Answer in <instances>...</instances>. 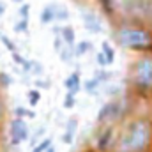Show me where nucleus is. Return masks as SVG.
Here are the masks:
<instances>
[{"label": "nucleus", "instance_id": "1", "mask_svg": "<svg viewBox=\"0 0 152 152\" xmlns=\"http://www.w3.org/2000/svg\"><path fill=\"white\" fill-rule=\"evenodd\" d=\"M152 142V124L149 118H134L124 129L117 149L118 152H145Z\"/></svg>", "mask_w": 152, "mask_h": 152}, {"label": "nucleus", "instance_id": "2", "mask_svg": "<svg viewBox=\"0 0 152 152\" xmlns=\"http://www.w3.org/2000/svg\"><path fill=\"white\" fill-rule=\"evenodd\" d=\"M115 41L127 50L152 48V32L140 25H120L115 32Z\"/></svg>", "mask_w": 152, "mask_h": 152}, {"label": "nucleus", "instance_id": "3", "mask_svg": "<svg viewBox=\"0 0 152 152\" xmlns=\"http://www.w3.org/2000/svg\"><path fill=\"white\" fill-rule=\"evenodd\" d=\"M133 81L140 92H152V57H142L133 67Z\"/></svg>", "mask_w": 152, "mask_h": 152}, {"label": "nucleus", "instance_id": "4", "mask_svg": "<svg viewBox=\"0 0 152 152\" xmlns=\"http://www.w3.org/2000/svg\"><path fill=\"white\" fill-rule=\"evenodd\" d=\"M122 112H124V104L120 101H110L106 103L99 113H97V122L99 124H110V122H115L117 118L122 117Z\"/></svg>", "mask_w": 152, "mask_h": 152}, {"label": "nucleus", "instance_id": "5", "mask_svg": "<svg viewBox=\"0 0 152 152\" xmlns=\"http://www.w3.org/2000/svg\"><path fill=\"white\" fill-rule=\"evenodd\" d=\"M9 136H11V143L16 147L20 145L21 142H25L28 138V127H27V122L25 118L21 117H14L11 120V126H9Z\"/></svg>", "mask_w": 152, "mask_h": 152}, {"label": "nucleus", "instance_id": "6", "mask_svg": "<svg viewBox=\"0 0 152 152\" xmlns=\"http://www.w3.org/2000/svg\"><path fill=\"white\" fill-rule=\"evenodd\" d=\"M81 21H83V27L90 34H101L103 32V21L92 11H83L81 12Z\"/></svg>", "mask_w": 152, "mask_h": 152}, {"label": "nucleus", "instance_id": "7", "mask_svg": "<svg viewBox=\"0 0 152 152\" xmlns=\"http://www.w3.org/2000/svg\"><path fill=\"white\" fill-rule=\"evenodd\" d=\"M112 143H113V129L112 127H106L97 136V149L101 152H106L112 147Z\"/></svg>", "mask_w": 152, "mask_h": 152}, {"label": "nucleus", "instance_id": "8", "mask_svg": "<svg viewBox=\"0 0 152 152\" xmlns=\"http://www.w3.org/2000/svg\"><path fill=\"white\" fill-rule=\"evenodd\" d=\"M57 20V4H48L42 7L41 11V23L42 25H50Z\"/></svg>", "mask_w": 152, "mask_h": 152}, {"label": "nucleus", "instance_id": "9", "mask_svg": "<svg viewBox=\"0 0 152 152\" xmlns=\"http://www.w3.org/2000/svg\"><path fill=\"white\" fill-rule=\"evenodd\" d=\"M64 87L67 88V92L69 94H78L80 92V88H81V80H80V73L75 71L73 75L69 76V78H66V81H64Z\"/></svg>", "mask_w": 152, "mask_h": 152}, {"label": "nucleus", "instance_id": "10", "mask_svg": "<svg viewBox=\"0 0 152 152\" xmlns=\"http://www.w3.org/2000/svg\"><path fill=\"white\" fill-rule=\"evenodd\" d=\"M76 129H78V118H69L67 126H66V133L62 136L64 143H71L73 142V138H75V134H76Z\"/></svg>", "mask_w": 152, "mask_h": 152}, {"label": "nucleus", "instance_id": "11", "mask_svg": "<svg viewBox=\"0 0 152 152\" xmlns=\"http://www.w3.org/2000/svg\"><path fill=\"white\" fill-rule=\"evenodd\" d=\"M62 39H64V42L66 44H69V46H75V41H76V34H75V28L73 27H69V25H66V27H62Z\"/></svg>", "mask_w": 152, "mask_h": 152}, {"label": "nucleus", "instance_id": "12", "mask_svg": "<svg viewBox=\"0 0 152 152\" xmlns=\"http://www.w3.org/2000/svg\"><path fill=\"white\" fill-rule=\"evenodd\" d=\"M99 87H101V81H99L96 76L85 81V92H87V94H90V96H96V94H97V90H99Z\"/></svg>", "mask_w": 152, "mask_h": 152}, {"label": "nucleus", "instance_id": "13", "mask_svg": "<svg viewBox=\"0 0 152 152\" xmlns=\"http://www.w3.org/2000/svg\"><path fill=\"white\" fill-rule=\"evenodd\" d=\"M92 50V42H88V41H80V42H76L75 46V57H81V55H85L87 51H90Z\"/></svg>", "mask_w": 152, "mask_h": 152}, {"label": "nucleus", "instance_id": "14", "mask_svg": "<svg viewBox=\"0 0 152 152\" xmlns=\"http://www.w3.org/2000/svg\"><path fill=\"white\" fill-rule=\"evenodd\" d=\"M101 51L104 53V57L108 58V64L112 66L115 62V51H113V48L110 46V42H103V44H101Z\"/></svg>", "mask_w": 152, "mask_h": 152}, {"label": "nucleus", "instance_id": "15", "mask_svg": "<svg viewBox=\"0 0 152 152\" xmlns=\"http://www.w3.org/2000/svg\"><path fill=\"white\" fill-rule=\"evenodd\" d=\"M51 145H53V140H51V136H48V138H44L42 142H39L37 145H34V147H32V152H46Z\"/></svg>", "mask_w": 152, "mask_h": 152}, {"label": "nucleus", "instance_id": "16", "mask_svg": "<svg viewBox=\"0 0 152 152\" xmlns=\"http://www.w3.org/2000/svg\"><path fill=\"white\" fill-rule=\"evenodd\" d=\"M14 117H21V118H25V117H28V118H36V113L30 112V110H27V108H23V106H16V108H14Z\"/></svg>", "mask_w": 152, "mask_h": 152}, {"label": "nucleus", "instance_id": "17", "mask_svg": "<svg viewBox=\"0 0 152 152\" xmlns=\"http://www.w3.org/2000/svg\"><path fill=\"white\" fill-rule=\"evenodd\" d=\"M14 32H21V34H25V32H28V20H25V18H21L18 23H14Z\"/></svg>", "mask_w": 152, "mask_h": 152}, {"label": "nucleus", "instance_id": "18", "mask_svg": "<svg viewBox=\"0 0 152 152\" xmlns=\"http://www.w3.org/2000/svg\"><path fill=\"white\" fill-rule=\"evenodd\" d=\"M57 20H60V21L69 20V11L66 5H57Z\"/></svg>", "mask_w": 152, "mask_h": 152}, {"label": "nucleus", "instance_id": "19", "mask_svg": "<svg viewBox=\"0 0 152 152\" xmlns=\"http://www.w3.org/2000/svg\"><path fill=\"white\" fill-rule=\"evenodd\" d=\"M27 96H28V104H30V106H36L39 103V99H41V92L36 90V88H34V90H28Z\"/></svg>", "mask_w": 152, "mask_h": 152}, {"label": "nucleus", "instance_id": "20", "mask_svg": "<svg viewBox=\"0 0 152 152\" xmlns=\"http://www.w3.org/2000/svg\"><path fill=\"white\" fill-rule=\"evenodd\" d=\"M0 41H2V44H4V46H5V48L11 51V53H12V51H16V44H14L11 39L7 37L5 34H0Z\"/></svg>", "mask_w": 152, "mask_h": 152}, {"label": "nucleus", "instance_id": "21", "mask_svg": "<svg viewBox=\"0 0 152 152\" xmlns=\"http://www.w3.org/2000/svg\"><path fill=\"white\" fill-rule=\"evenodd\" d=\"M76 104V96L75 94H66V97H64V108H67V110H71L73 106Z\"/></svg>", "mask_w": 152, "mask_h": 152}, {"label": "nucleus", "instance_id": "22", "mask_svg": "<svg viewBox=\"0 0 152 152\" xmlns=\"http://www.w3.org/2000/svg\"><path fill=\"white\" fill-rule=\"evenodd\" d=\"M110 76H112V73H108V71H104V69H101V71H97V73H96V78H97L101 83L108 81V80H110Z\"/></svg>", "mask_w": 152, "mask_h": 152}, {"label": "nucleus", "instance_id": "23", "mask_svg": "<svg viewBox=\"0 0 152 152\" xmlns=\"http://www.w3.org/2000/svg\"><path fill=\"white\" fill-rule=\"evenodd\" d=\"M99 2H101L103 9H104L108 14H112V12H113V0H99Z\"/></svg>", "mask_w": 152, "mask_h": 152}, {"label": "nucleus", "instance_id": "24", "mask_svg": "<svg viewBox=\"0 0 152 152\" xmlns=\"http://www.w3.org/2000/svg\"><path fill=\"white\" fill-rule=\"evenodd\" d=\"M28 12H30V5H28V4H21V7H20V16L25 18V20H28Z\"/></svg>", "mask_w": 152, "mask_h": 152}, {"label": "nucleus", "instance_id": "25", "mask_svg": "<svg viewBox=\"0 0 152 152\" xmlns=\"http://www.w3.org/2000/svg\"><path fill=\"white\" fill-rule=\"evenodd\" d=\"M96 60H97V64H99L101 67H104V66H110V64H108V58L104 57V53H103V51H99V53H97Z\"/></svg>", "mask_w": 152, "mask_h": 152}, {"label": "nucleus", "instance_id": "26", "mask_svg": "<svg viewBox=\"0 0 152 152\" xmlns=\"http://www.w3.org/2000/svg\"><path fill=\"white\" fill-rule=\"evenodd\" d=\"M0 83H2L4 87H9V85L12 83V78L9 75H5V73H0Z\"/></svg>", "mask_w": 152, "mask_h": 152}, {"label": "nucleus", "instance_id": "27", "mask_svg": "<svg viewBox=\"0 0 152 152\" xmlns=\"http://www.w3.org/2000/svg\"><path fill=\"white\" fill-rule=\"evenodd\" d=\"M42 133H44V127H39L37 131L34 133V136H32V147H34V145H37V140L42 136Z\"/></svg>", "mask_w": 152, "mask_h": 152}, {"label": "nucleus", "instance_id": "28", "mask_svg": "<svg viewBox=\"0 0 152 152\" xmlns=\"http://www.w3.org/2000/svg\"><path fill=\"white\" fill-rule=\"evenodd\" d=\"M5 7H7V5H5L4 2H0V16H2L4 12H5Z\"/></svg>", "mask_w": 152, "mask_h": 152}, {"label": "nucleus", "instance_id": "29", "mask_svg": "<svg viewBox=\"0 0 152 152\" xmlns=\"http://www.w3.org/2000/svg\"><path fill=\"white\" fill-rule=\"evenodd\" d=\"M46 152H55V147L51 145V147H50V149H48V151H46Z\"/></svg>", "mask_w": 152, "mask_h": 152}, {"label": "nucleus", "instance_id": "30", "mask_svg": "<svg viewBox=\"0 0 152 152\" xmlns=\"http://www.w3.org/2000/svg\"><path fill=\"white\" fill-rule=\"evenodd\" d=\"M12 2H16V4H23V0H12Z\"/></svg>", "mask_w": 152, "mask_h": 152}, {"label": "nucleus", "instance_id": "31", "mask_svg": "<svg viewBox=\"0 0 152 152\" xmlns=\"http://www.w3.org/2000/svg\"><path fill=\"white\" fill-rule=\"evenodd\" d=\"M0 117H2V106H0Z\"/></svg>", "mask_w": 152, "mask_h": 152}]
</instances>
